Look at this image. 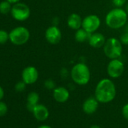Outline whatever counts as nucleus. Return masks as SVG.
<instances>
[{"instance_id": "423d86ee", "label": "nucleus", "mask_w": 128, "mask_h": 128, "mask_svg": "<svg viewBox=\"0 0 128 128\" xmlns=\"http://www.w3.org/2000/svg\"><path fill=\"white\" fill-rule=\"evenodd\" d=\"M12 16L18 21H25L30 16V9L29 6L24 3H15L11 11Z\"/></svg>"}, {"instance_id": "412c9836", "label": "nucleus", "mask_w": 128, "mask_h": 128, "mask_svg": "<svg viewBox=\"0 0 128 128\" xmlns=\"http://www.w3.org/2000/svg\"><path fill=\"white\" fill-rule=\"evenodd\" d=\"M26 84L24 81L19 82H18V83L15 84L14 88H15V90H16L18 92H23V91L26 89Z\"/></svg>"}, {"instance_id": "dca6fc26", "label": "nucleus", "mask_w": 128, "mask_h": 128, "mask_svg": "<svg viewBox=\"0 0 128 128\" xmlns=\"http://www.w3.org/2000/svg\"><path fill=\"white\" fill-rule=\"evenodd\" d=\"M39 100V96L36 92H30L28 96H27V104H26V108L30 112L33 111L36 105L38 104Z\"/></svg>"}, {"instance_id": "5701e85b", "label": "nucleus", "mask_w": 128, "mask_h": 128, "mask_svg": "<svg viewBox=\"0 0 128 128\" xmlns=\"http://www.w3.org/2000/svg\"><path fill=\"white\" fill-rule=\"evenodd\" d=\"M112 1L113 6L115 8H121L126 4L127 0H112Z\"/></svg>"}, {"instance_id": "a878e982", "label": "nucleus", "mask_w": 128, "mask_h": 128, "mask_svg": "<svg viewBox=\"0 0 128 128\" xmlns=\"http://www.w3.org/2000/svg\"><path fill=\"white\" fill-rule=\"evenodd\" d=\"M4 95H5V93H4V90L3 88L0 86V100H2L4 97Z\"/></svg>"}, {"instance_id": "7c9ffc66", "label": "nucleus", "mask_w": 128, "mask_h": 128, "mask_svg": "<svg viewBox=\"0 0 128 128\" xmlns=\"http://www.w3.org/2000/svg\"><path fill=\"white\" fill-rule=\"evenodd\" d=\"M125 11H126V13H127V14H128V4H127V5H126V6Z\"/></svg>"}, {"instance_id": "f8f14e48", "label": "nucleus", "mask_w": 128, "mask_h": 128, "mask_svg": "<svg viewBox=\"0 0 128 128\" xmlns=\"http://www.w3.org/2000/svg\"><path fill=\"white\" fill-rule=\"evenodd\" d=\"M54 99L60 103L66 102L70 98V92L64 87H57L53 90Z\"/></svg>"}, {"instance_id": "b1692460", "label": "nucleus", "mask_w": 128, "mask_h": 128, "mask_svg": "<svg viewBox=\"0 0 128 128\" xmlns=\"http://www.w3.org/2000/svg\"><path fill=\"white\" fill-rule=\"evenodd\" d=\"M119 40L120 41V42H121L122 44L128 45V32H124V33L120 36Z\"/></svg>"}, {"instance_id": "6ab92c4d", "label": "nucleus", "mask_w": 128, "mask_h": 128, "mask_svg": "<svg viewBox=\"0 0 128 128\" xmlns=\"http://www.w3.org/2000/svg\"><path fill=\"white\" fill-rule=\"evenodd\" d=\"M9 39V33L6 30H0V44H6Z\"/></svg>"}, {"instance_id": "7ed1b4c3", "label": "nucleus", "mask_w": 128, "mask_h": 128, "mask_svg": "<svg viewBox=\"0 0 128 128\" xmlns=\"http://www.w3.org/2000/svg\"><path fill=\"white\" fill-rule=\"evenodd\" d=\"M71 78L78 85L87 84L90 79V71L89 67L84 62H78L71 70Z\"/></svg>"}, {"instance_id": "ddd939ff", "label": "nucleus", "mask_w": 128, "mask_h": 128, "mask_svg": "<svg viewBox=\"0 0 128 128\" xmlns=\"http://www.w3.org/2000/svg\"><path fill=\"white\" fill-rule=\"evenodd\" d=\"M99 106V101L96 100V98L94 96H90L83 103L82 106V109L84 112H85L88 114H94L97 108Z\"/></svg>"}, {"instance_id": "4468645a", "label": "nucleus", "mask_w": 128, "mask_h": 128, "mask_svg": "<svg viewBox=\"0 0 128 128\" xmlns=\"http://www.w3.org/2000/svg\"><path fill=\"white\" fill-rule=\"evenodd\" d=\"M32 113L36 119L39 121H44L47 120L49 116V111L48 108L42 104H37L33 109Z\"/></svg>"}, {"instance_id": "39448f33", "label": "nucleus", "mask_w": 128, "mask_h": 128, "mask_svg": "<svg viewBox=\"0 0 128 128\" xmlns=\"http://www.w3.org/2000/svg\"><path fill=\"white\" fill-rule=\"evenodd\" d=\"M30 37V31L24 26H18L13 29L9 33V40L15 45H23L26 44Z\"/></svg>"}, {"instance_id": "f257e3e1", "label": "nucleus", "mask_w": 128, "mask_h": 128, "mask_svg": "<svg viewBox=\"0 0 128 128\" xmlns=\"http://www.w3.org/2000/svg\"><path fill=\"white\" fill-rule=\"evenodd\" d=\"M116 96V88L114 82L109 78L101 79L95 88V97L102 103L112 101Z\"/></svg>"}, {"instance_id": "6e6552de", "label": "nucleus", "mask_w": 128, "mask_h": 128, "mask_svg": "<svg viewBox=\"0 0 128 128\" xmlns=\"http://www.w3.org/2000/svg\"><path fill=\"white\" fill-rule=\"evenodd\" d=\"M101 25L100 18L96 14H90L82 20V27L90 34L97 31Z\"/></svg>"}, {"instance_id": "1a4fd4ad", "label": "nucleus", "mask_w": 128, "mask_h": 128, "mask_svg": "<svg viewBox=\"0 0 128 128\" xmlns=\"http://www.w3.org/2000/svg\"><path fill=\"white\" fill-rule=\"evenodd\" d=\"M45 38L48 43L56 44L61 41L62 32L56 25L50 26L45 31Z\"/></svg>"}, {"instance_id": "9d476101", "label": "nucleus", "mask_w": 128, "mask_h": 128, "mask_svg": "<svg viewBox=\"0 0 128 128\" xmlns=\"http://www.w3.org/2000/svg\"><path fill=\"white\" fill-rule=\"evenodd\" d=\"M38 78V72L34 66H27L22 72V79L26 84H32L36 83Z\"/></svg>"}, {"instance_id": "2eb2a0df", "label": "nucleus", "mask_w": 128, "mask_h": 128, "mask_svg": "<svg viewBox=\"0 0 128 128\" xmlns=\"http://www.w3.org/2000/svg\"><path fill=\"white\" fill-rule=\"evenodd\" d=\"M82 20L81 16L77 14V13H72L71 14L69 15L67 18V26L73 30H77L80 28H82Z\"/></svg>"}, {"instance_id": "bb28decb", "label": "nucleus", "mask_w": 128, "mask_h": 128, "mask_svg": "<svg viewBox=\"0 0 128 128\" xmlns=\"http://www.w3.org/2000/svg\"><path fill=\"white\" fill-rule=\"evenodd\" d=\"M7 1L9 2L12 3V4H15V3H17V2H19L20 0H7Z\"/></svg>"}, {"instance_id": "c85d7f7f", "label": "nucleus", "mask_w": 128, "mask_h": 128, "mask_svg": "<svg viewBox=\"0 0 128 128\" xmlns=\"http://www.w3.org/2000/svg\"><path fill=\"white\" fill-rule=\"evenodd\" d=\"M90 128H101L100 126H98V125H96V124H94V125H92L91 126H90Z\"/></svg>"}, {"instance_id": "c756f323", "label": "nucleus", "mask_w": 128, "mask_h": 128, "mask_svg": "<svg viewBox=\"0 0 128 128\" xmlns=\"http://www.w3.org/2000/svg\"><path fill=\"white\" fill-rule=\"evenodd\" d=\"M124 26H125V32H128V23H126V24Z\"/></svg>"}, {"instance_id": "cd10ccee", "label": "nucleus", "mask_w": 128, "mask_h": 128, "mask_svg": "<svg viewBox=\"0 0 128 128\" xmlns=\"http://www.w3.org/2000/svg\"><path fill=\"white\" fill-rule=\"evenodd\" d=\"M38 128H52V127L48 125H42V126H38Z\"/></svg>"}, {"instance_id": "20e7f679", "label": "nucleus", "mask_w": 128, "mask_h": 128, "mask_svg": "<svg viewBox=\"0 0 128 128\" xmlns=\"http://www.w3.org/2000/svg\"><path fill=\"white\" fill-rule=\"evenodd\" d=\"M120 41L114 37L108 38L103 46L105 55L110 60L119 58L123 51V47Z\"/></svg>"}, {"instance_id": "f3484780", "label": "nucleus", "mask_w": 128, "mask_h": 128, "mask_svg": "<svg viewBox=\"0 0 128 128\" xmlns=\"http://www.w3.org/2000/svg\"><path fill=\"white\" fill-rule=\"evenodd\" d=\"M90 36V34L82 27L76 30L75 33V39L79 43H83L86 41H88Z\"/></svg>"}, {"instance_id": "393cba45", "label": "nucleus", "mask_w": 128, "mask_h": 128, "mask_svg": "<svg viewBox=\"0 0 128 128\" xmlns=\"http://www.w3.org/2000/svg\"><path fill=\"white\" fill-rule=\"evenodd\" d=\"M122 114L124 118L126 120H128V103L125 104L122 108Z\"/></svg>"}, {"instance_id": "f03ea898", "label": "nucleus", "mask_w": 128, "mask_h": 128, "mask_svg": "<svg viewBox=\"0 0 128 128\" xmlns=\"http://www.w3.org/2000/svg\"><path fill=\"white\" fill-rule=\"evenodd\" d=\"M128 14L126 11L121 8H114L109 11L105 19L106 24L108 27L118 30L124 27L127 23Z\"/></svg>"}, {"instance_id": "a211bd4d", "label": "nucleus", "mask_w": 128, "mask_h": 128, "mask_svg": "<svg viewBox=\"0 0 128 128\" xmlns=\"http://www.w3.org/2000/svg\"><path fill=\"white\" fill-rule=\"evenodd\" d=\"M12 3L8 2L7 0L0 2V13L2 14H7L12 11Z\"/></svg>"}, {"instance_id": "aec40b11", "label": "nucleus", "mask_w": 128, "mask_h": 128, "mask_svg": "<svg viewBox=\"0 0 128 128\" xmlns=\"http://www.w3.org/2000/svg\"><path fill=\"white\" fill-rule=\"evenodd\" d=\"M8 112V106L6 102L0 101V117L4 116Z\"/></svg>"}, {"instance_id": "4be33fe9", "label": "nucleus", "mask_w": 128, "mask_h": 128, "mask_svg": "<svg viewBox=\"0 0 128 128\" xmlns=\"http://www.w3.org/2000/svg\"><path fill=\"white\" fill-rule=\"evenodd\" d=\"M44 87L48 90H54L55 88V82L52 79H48L44 82Z\"/></svg>"}, {"instance_id": "9b49d317", "label": "nucleus", "mask_w": 128, "mask_h": 128, "mask_svg": "<svg viewBox=\"0 0 128 128\" xmlns=\"http://www.w3.org/2000/svg\"><path fill=\"white\" fill-rule=\"evenodd\" d=\"M106 41V40L103 34L95 32L90 34L88 39V43L90 46L94 48H100L104 46Z\"/></svg>"}, {"instance_id": "0eeeda50", "label": "nucleus", "mask_w": 128, "mask_h": 128, "mask_svg": "<svg viewBox=\"0 0 128 128\" xmlns=\"http://www.w3.org/2000/svg\"><path fill=\"white\" fill-rule=\"evenodd\" d=\"M106 70L110 78H118L122 76L124 71V64L119 58L112 59L108 63Z\"/></svg>"}]
</instances>
